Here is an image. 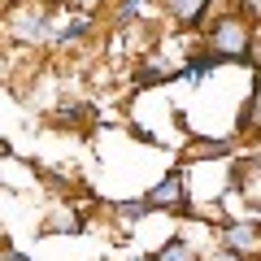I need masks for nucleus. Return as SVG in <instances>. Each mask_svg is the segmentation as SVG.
<instances>
[{"mask_svg": "<svg viewBox=\"0 0 261 261\" xmlns=\"http://www.w3.org/2000/svg\"><path fill=\"white\" fill-rule=\"evenodd\" d=\"M252 22H244L240 13H214L205 22V53L218 57V65L226 61H252L257 44H252Z\"/></svg>", "mask_w": 261, "mask_h": 261, "instance_id": "f257e3e1", "label": "nucleus"}, {"mask_svg": "<svg viewBox=\"0 0 261 261\" xmlns=\"http://www.w3.org/2000/svg\"><path fill=\"white\" fill-rule=\"evenodd\" d=\"M0 31L13 39V44H48V31H53V13H48L44 0H13L9 13L0 18Z\"/></svg>", "mask_w": 261, "mask_h": 261, "instance_id": "f03ea898", "label": "nucleus"}, {"mask_svg": "<svg viewBox=\"0 0 261 261\" xmlns=\"http://www.w3.org/2000/svg\"><path fill=\"white\" fill-rule=\"evenodd\" d=\"M140 200L148 205V214H157V209H166V214H187V218L196 214L192 196H187V174L183 170H170V174L161 178V183H152Z\"/></svg>", "mask_w": 261, "mask_h": 261, "instance_id": "7ed1b4c3", "label": "nucleus"}, {"mask_svg": "<svg viewBox=\"0 0 261 261\" xmlns=\"http://www.w3.org/2000/svg\"><path fill=\"white\" fill-rule=\"evenodd\" d=\"M214 5L218 0H161L166 18L174 22L178 31H200L209 18H214Z\"/></svg>", "mask_w": 261, "mask_h": 261, "instance_id": "20e7f679", "label": "nucleus"}, {"mask_svg": "<svg viewBox=\"0 0 261 261\" xmlns=\"http://www.w3.org/2000/svg\"><path fill=\"white\" fill-rule=\"evenodd\" d=\"M222 248L257 261V252H261V226H257V218H248V222H226L222 226Z\"/></svg>", "mask_w": 261, "mask_h": 261, "instance_id": "39448f33", "label": "nucleus"}, {"mask_svg": "<svg viewBox=\"0 0 261 261\" xmlns=\"http://www.w3.org/2000/svg\"><path fill=\"white\" fill-rule=\"evenodd\" d=\"M92 27H96V22H92V13H79V18H70L65 27H57V22H53L48 39H53L57 48H74V44H83V39L92 35Z\"/></svg>", "mask_w": 261, "mask_h": 261, "instance_id": "423d86ee", "label": "nucleus"}, {"mask_svg": "<svg viewBox=\"0 0 261 261\" xmlns=\"http://www.w3.org/2000/svg\"><path fill=\"white\" fill-rule=\"evenodd\" d=\"M214 70H218V57H209L205 48H200V53H192V57H187V65L178 70V79H183V83H200V79H205V74H214Z\"/></svg>", "mask_w": 261, "mask_h": 261, "instance_id": "0eeeda50", "label": "nucleus"}, {"mask_svg": "<svg viewBox=\"0 0 261 261\" xmlns=\"http://www.w3.org/2000/svg\"><path fill=\"white\" fill-rule=\"evenodd\" d=\"M231 148H235V140H192V144H187V157L209 161V157H226Z\"/></svg>", "mask_w": 261, "mask_h": 261, "instance_id": "6e6552de", "label": "nucleus"}, {"mask_svg": "<svg viewBox=\"0 0 261 261\" xmlns=\"http://www.w3.org/2000/svg\"><path fill=\"white\" fill-rule=\"evenodd\" d=\"M157 261H196V248L183 240V235H170L166 244H161V252H152Z\"/></svg>", "mask_w": 261, "mask_h": 261, "instance_id": "1a4fd4ad", "label": "nucleus"}, {"mask_svg": "<svg viewBox=\"0 0 261 261\" xmlns=\"http://www.w3.org/2000/svg\"><path fill=\"white\" fill-rule=\"evenodd\" d=\"M113 218H118V222H126V226H135V222H144V218H148V205H144V200H130V205H113Z\"/></svg>", "mask_w": 261, "mask_h": 261, "instance_id": "9d476101", "label": "nucleus"}, {"mask_svg": "<svg viewBox=\"0 0 261 261\" xmlns=\"http://www.w3.org/2000/svg\"><path fill=\"white\" fill-rule=\"evenodd\" d=\"M57 226H61V231H70V235H79V231H83V218L70 214V209H57L53 222H48V231H57Z\"/></svg>", "mask_w": 261, "mask_h": 261, "instance_id": "9b49d317", "label": "nucleus"}, {"mask_svg": "<svg viewBox=\"0 0 261 261\" xmlns=\"http://www.w3.org/2000/svg\"><path fill=\"white\" fill-rule=\"evenodd\" d=\"M144 9H148V0H118V27L135 22V18H140Z\"/></svg>", "mask_w": 261, "mask_h": 261, "instance_id": "f8f14e48", "label": "nucleus"}, {"mask_svg": "<svg viewBox=\"0 0 261 261\" xmlns=\"http://www.w3.org/2000/svg\"><path fill=\"white\" fill-rule=\"evenodd\" d=\"M257 126V96H244V113H240V130Z\"/></svg>", "mask_w": 261, "mask_h": 261, "instance_id": "ddd939ff", "label": "nucleus"}, {"mask_svg": "<svg viewBox=\"0 0 261 261\" xmlns=\"http://www.w3.org/2000/svg\"><path fill=\"white\" fill-rule=\"evenodd\" d=\"M196 261H248V257H240V252H231V248H222V244H218V248H209L205 257H196Z\"/></svg>", "mask_w": 261, "mask_h": 261, "instance_id": "4468645a", "label": "nucleus"}, {"mask_svg": "<svg viewBox=\"0 0 261 261\" xmlns=\"http://www.w3.org/2000/svg\"><path fill=\"white\" fill-rule=\"evenodd\" d=\"M257 9H261V0H240V9H235V13H240L244 22H252V27H257Z\"/></svg>", "mask_w": 261, "mask_h": 261, "instance_id": "2eb2a0df", "label": "nucleus"}, {"mask_svg": "<svg viewBox=\"0 0 261 261\" xmlns=\"http://www.w3.org/2000/svg\"><path fill=\"white\" fill-rule=\"evenodd\" d=\"M70 5H74L79 13H96V9H100V5H105V0H70Z\"/></svg>", "mask_w": 261, "mask_h": 261, "instance_id": "dca6fc26", "label": "nucleus"}, {"mask_svg": "<svg viewBox=\"0 0 261 261\" xmlns=\"http://www.w3.org/2000/svg\"><path fill=\"white\" fill-rule=\"evenodd\" d=\"M0 261H31V257H27V252H5Z\"/></svg>", "mask_w": 261, "mask_h": 261, "instance_id": "f3484780", "label": "nucleus"}, {"mask_svg": "<svg viewBox=\"0 0 261 261\" xmlns=\"http://www.w3.org/2000/svg\"><path fill=\"white\" fill-rule=\"evenodd\" d=\"M126 261H157V257H152V252H148V257H126Z\"/></svg>", "mask_w": 261, "mask_h": 261, "instance_id": "a211bd4d", "label": "nucleus"}]
</instances>
